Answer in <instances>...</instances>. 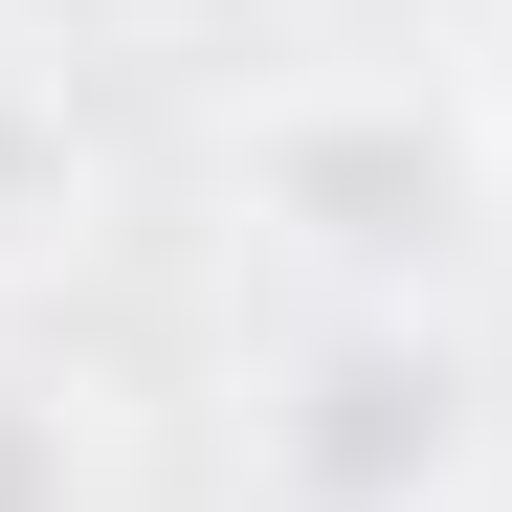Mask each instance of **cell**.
I'll return each instance as SVG.
<instances>
[{"mask_svg": "<svg viewBox=\"0 0 512 512\" xmlns=\"http://www.w3.org/2000/svg\"><path fill=\"white\" fill-rule=\"evenodd\" d=\"M0 512H112V446H90V401H67L23 334H0Z\"/></svg>", "mask_w": 512, "mask_h": 512, "instance_id": "cell-4", "label": "cell"}, {"mask_svg": "<svg viewBox=\"0 0 512 512\" xmlns=\"http://www.w3.org/2000/svg\"><path fill=\"white\" fill-rule=\"evenodd\" d=\"M468 334L446 312H290L245 379V512H446L468 490Z\"/></svg>", "mask_w": 512, "mask_h": 512, "instance_id": "cell-2", "label": "cell"}, {"mask_svg": "<svg viewBox=\"0 0 512 512\" xmlns=\"http://www.w3.org/2000/svg\"><path fill=\"white\" fill-rule=\"evenodd\" d=\"M357 45H423V23H490V0H334Z\"/></svg>", "mask_w": 512, "mask_h": 512, "instance_id": "cell-5", "label": "cell"}, {"mask_svg": "<svg viewBox=\"0 0 512 512\" xmlns=\"http://www.w3.org/2000/svg\"><path fill=\"white\" fill-rule=\"evenodd\" d=\"M468 90H490V134H512V0H490V23H468Z\"/></svg>", "mask_w": 512, "mask_h": 512, "instance_id": "cell-6", "label": "cell"}, {"mask_svg": "<svg viewBox=\"0 0 512 512\" xmlns=\"http://www.w3.org/2000/svg\"><path fill=\"white\" fill-rule=\"evenodd\" d=\"M223 223L312 312H446V268H490L512 223V134L468 90V45H290L223 112Z\"/></svg>", "mask_w": 512, "mask_h": 512, "instance_id": "cell-1", "label": "cell"}, {"mask_svg": "<svg viewBox=\"0 0 512 512\" xmlns=\"http://www.w3.org/2000/svg\"><path fill=\"white\" fill-rule=\"evenodd\" d=\"M67 245H90V112H67V67L0 45V290L67 268Z\"/></svg>", "mask_w": 512, "mask_h": 512, "instance_id": "cell-3", "label": "cell"}]
</instances>
